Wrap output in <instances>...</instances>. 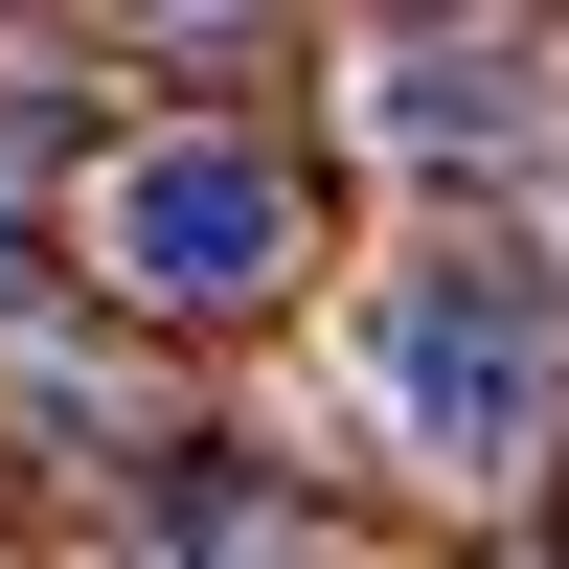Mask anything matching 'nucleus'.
<instances>
[{
    "label": "nucleus",
    "mask_w": 569,
    "mask_h": 569,
    "mask_svg": "<svg viewBox=\"0 0 569 569\" xmlns=\"http://www.w3.org/2000/svg\"><path fill=\"white\" fill-rule=\"evenodd\" d=\"M91 251H114L137 319H251L273 273H297V160H273V137H137V160L91 182Z\"/></svg>",
    "instance_id": "nucleus-2"
},
{
    "label": "nucleus",
    "mask_w": 569,
    "mask_h": 569,
    "mask_svg": "<svg viewBox=\"0 0 569 569\" xmlns=\"http://www.w3.org/2000/svg\"><path fill=\"white\" fill-rule=\"evenodd\" d=\"M365 114L410 137V160H525V46H388V91H365Z\"/></svg>",
    "instance_id": "nucleus-3"
},
{
    "label": "nucleus",
    "mask_w": 569,
    "mask_h": 569,
    "mask_svg": "<svg viewBox=\"0 0 569 569\" xmlns=\"http://www.w3.org/2000/svg\"><path fill=\"white\" fill-rule=\"evenodd\" d=\"M365 410H388V456H433V479H525L547 410H569V342L525 273H388L365 297Z\"/></svg>",
    "instance_id": "nucleus-1"
}]
</instances>
